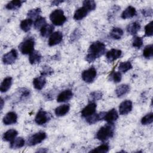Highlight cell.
<instances>
[{"mask_svg": "<svg viewBox=\"0 0 153 153\" xmlns=\"http://www.w3.org/2000/svg\"><path fill=\"white\" fill-rule=\"evenodd\" d=\"M120 9V7L119 6H117V5L113 6L109 11L110 14H109V15H108V16H109L108 19H112V17H114V14H115V13H117L119 11Z\"/></svg>", "mask_w": 153, "mask_h": 153, "instance_id": "cell-42", "label": "cell"}, {"mask_svg": "<svg viewBox=\"0 0 153 153\" xmlns=\"http://www.w3.org/2000/svg\"><path fill=\"white\" fill-rule=\"evenodd\" d=\"M50 115L46 111L39 110L36 115L35 121L38 125H43L50 120Z\"/></svg>", "mask_w": 153, "mask_h": 153, "instance_id": "cell-7", "label": "cell"}, {"mask_svg": "<svg viewBox=\"0 0 153 153\" xmlns=\"http://www.w3.org/2000/svg\"><path fill=\"white\" fill-rule=\"evenodd\" d=\"M121 54H122V51L120 50L112 48L107 52L106 54V57L107 60L109 62L111 63L116 60L119 57H120Z\"/></svg>", "mask_w": 153, "mask_h": 153, "instance_id": "cell-12", "label": "cell"}, {"mask_svg": "<svg viewBox=\"0 0 153 153\" xmlns=\"http://www.w3.org/2000/svg\"><path fill=\"white\" fill-rule=\"evenodd\" d=\"M62 38L63 35L61 32H54L49 37L48 45L50 46H54L59 44L62 41Z\"/></svg>", "mask_w": 153, "mask_h": 153, "instance_id": "cell-10", "label": "cell"}, {"mask_svg": "<svg viewBox=\"0 0 153 153\" xmlns=\"http://www.w3.org/2000/svg\"><path fill=\"white\" fill-rule=\"evenodd\" d=\"M89 12L90 11L86 7L82 6L75 11L74 14V19L75 20H81L86 17Z\"/></svg>", "mask_w": 153, "mask_h": 153, "instance_id": "cell-16", "label": "cell"}, {"mask_svg": "<svg viewBox=\"0 0 153 153\" xmlns=\"http://www.w3.org/2000/svg\"><path fill=\"white\" fill-rule=\"evenodd\" d=\"M73 96V93L71 90H65L62 91L57 97V102L61 103V102H65L69 100Z\"/></svg>", "mask_w": 153, "mask_h": 153, "instance_id": "cell-15", "label": "cell"}, {"mask_svg": "<svg viewBox=\"0 0 153 153\" xmlns=\"http://www.w3.org/2000/svg\"><path fill=\"white\" fill-rule=\"evenodd\" d=\"M69 109L70 105L69 104H65L57 107L54 110V112L57 116L62 117L65 115L69 112Z\"/></svg>", "mask_w": 153, "mask_h": 153, "instance_id": "cell-20", "label": "cell"}, {"mask_svg": "<svg viewBox=\"0 0 153 153\" xmlns=\"http://www.w3.org/2000/svg\"><path fill=\"white\" fill-rule=\"evenodd\" d=\"M123 35V30L120 27H114L110 32V36L114 39H119Z\"/></svg>", "mask_w": 153, "mask_h": 153, "instance_id": "cell-30", "label": "cell"}, {"mask_svg": "<svg viewBox=\"0 0 153 153\" xmlns=\"http://www.w3.org/2000/svg\"><path fill=\"white\" fill-rule=\"evenodd\" d=\"M1 109H2V106H3V100L2 99H1Z\"/></svg>", "mask_w": 153, "mask_h": 153, "instance_id": "cell-47", "label": "cell"}, {"mask_svg": "<svg viewBox=\"0 0 153 153\" xmlns=\"http://www.w3.org/2000/svg\"><path fill=\"white\" fill-rule=\"evenodd\" d=\"M83 6L86 7L90 11L95 10L96 8V4L94 1L92 0H87L83 1Z\"/></svg>", "mask_w": 153, "mask_h": 153, "instance_id": "cell-38", "label": "cell"}, {"mask_svg": "<svg viewBox=\"0 0 153 153\" xmlns=\"http://www.w3.org/2000/svg\"><path fill=\"white\" fill-rule=\"evenodd\" d=\"M25 142L23 138L21 137L14 138L10 142V148L12 149H18L23 147L25 145Z\"/></svg>", "mask_w": 153, "mask_h": 153, "instance_id": "cell-26", "label": "cell"}, {"mask_svg": "<svg viewBox=\"0 0 153 153\" xmlns=\"http://www.w3.org/2000/svg\"><path fill=\"white\" fill-rule=\"evenodd\" d=\"M97 75V72L94 67H91L82 72L81 74L82 79L87 83H91L94 81Z\"/></svg>", "mask_w": 153, "mask_h": 153, "instance_id": "cell-6", "label": "cell"}, {"mask_svg": "<svg viewBox=\"0 0 153 153\" xmlns=\"http://www.w3.org/2000/svg\"><path fill=\"white\" fill-rule=\"evenodd\" d=\"M47 137V134L44 131H39L30 136L27 140V143L29 146H34L42 142Z\"/></svg>", "mask_w": 153, "mask_h": 153, "instance_id": "cell-5", "label": "cell"}, {"mask_svg": "<svg viewBox=\"0 0 153 153\" xmlns=\"http://www.w3.org/2000/svg\"><path fill=\"white\" fill-rule=\"evenodd\" d=\"M52 72H53V71L51 70V68H47L44 69L43 70V71L41 72V75H43V76H45L50 75Z\"/></svg>", "mask_w": 153, "mask_h": 153, "instance_id": "cell-45", "label": "cell"}, {"mask_svg": "<svg viewBox=\"0 0 153 153\" xmlns=\"http://www.w3.org/2000/svg\"><path fill=\"white\" fill-rule=\"evenodd\" d=\"M41 13V9L39 8H33L30 10L27 14V16L29 17V19H36L38 18L39 14Z\"/></svg>", "mask_w": 153, "mask_h": 153, "instance_id": "cell-33", "label": "cell"}, {"mask_svg": "<svg viewBox=\"0 0 153 153\" xmlns=\"http://www.w3.org/2000/svg\"><path fill=\"white\" fill-rule=\"evenodd\" d=\"M130 90V87L127 84H121L117 87L115 90V94L118 97L126 95Z\"/></svg>", "mask_w": 153, "mask_h": 153, "instance_id": "cell-23", "label": "cell"}, {"mask_svg": "<svg viewBox=\"0 0 153 153\" xmlns=\"http://www.w3.org/2000/svg\"><path fill=\"white\" fill-rule=\"evenodd\" d=\"M142 13L143 16L145 17H148V16H151L152 14V10L151 8H146V9H143L142 10Z\"/></svg>", "mask_w": 153, "mask_h": 153, "instance_id": "cell-44", "label": "cell"}, {"mask_svg": "<svg viewBox=\"0 0 153 153\" xmlns=\"http://www.w3.org/2000/svg\"><path fill=\"white\" fill-rule=\"evenodd\" d=\"M143 39L140 36H134L132 41V45L137 48H140L143 45Z\"/></svg>", "mask_w": 153, "mask_h": 153, "instance_id": "cell-40", "label": "cell"}, {"mask_svg": "<svg viewBox=\"0 0 153 153\" xmlns=\"http://www.w3.org/2000/svg\"><path fill=\"white\" fill-rule=\"evenodd\" d=\"M133 104L131 100H126L121 102L119 106V112L121 115H126L131 112Z\"/></svg>", "mask_w": 153, "mask_h": 153, "instance_id": "cell-9", "label": "cell"}, {"mask_svg": "<svg viewBox=\"0 0 153 153\" xmlns=\"http://www.w3.org/2000/svg\"><path fill=\"white\" fill-rule=\"evenodd\" d=\"M35 41L33 38L25 39L19 46L20 52L23 54H30L34 50Z\"/></svg>", "mask_w": 153, "mask_h": 153, "instance_id": "cell-4", "label": "cell"}, {"mask_svg": "<svg viewBox=\"0 0 153 153\" xmlns=\"http://www.w3.org/2000/svg\"><path fill=\"white\" fill-rule=\"evenodd\" d=\"M143 55L146 59H151L153 56V45L152 44L146 45L143 51Z\"/></svg>", "mask_w": 153, "mask_h": 153, "instance_id": "cell-34", "label": "cell"}, {"mask_svg": "<svg viewBox=\"0 0 153 153\" xmlns=\"http://www.w3.org/2000/svg\"><path fill=\"white\" fill-rule=\"evenodd\" d=\"M63 1H54L53 2H51V4L53 5H58L59 4L63 2Z\"/></svg>", "mask_w": 153, "mask_h": 153, "instance_id": "cell-46", "label": "cell"}, {"mask_svg": "<svg viewBox=\"0 0 153 153\" xmlns=\"http://www.w3.org/2000/svg\"><path fill=\"white\" fill-rule=\"evenodd\" d=\"M96 106L97 105L95 102H90L82 109L81 111V115L86 118L94 114L96 112Z\"/></svg>", "mask_w": 153, "mask_h": 153, "instance_id": "cell-11", "label": "cell"}, {"mask_svg": "<svg viewBox=\"0 0 153 153\" xmlns=\"http://www.w3.org/2000/svg\"><path fill=\"white\" fill-rule=\"evenodd\" d=\"M18 53L16 50L12 49L11 51L3 56L2 62L5 65H11L15 62L17 59Z\"/></svg>", "mask_w": 153, "mask_h": 153, "instance_id": "cell-8", "label": "cell"}, {"mask_svg": "<svg viewBox=\"0 0 153 153\" xmlns=\"http://www.w3.org/2000/svg\"><path fill=\"white\" fill-rule=\"evenodd\" d=\"M140 29V25L137 22H134L129 24L127 27V31L131 35H136Z\"/></svg>", "mask_w": 153, "mask_h": 153, "instance_id": "cell-24", "label": "cell"}, {"mask_svg": "<svg viewBox=\"0 0 153 153\" xmlns=\"http://www.w3.org/2000/svg\"><path fill=\"white\" fill-rule=\"evenodd\" d=\"M115 126L113 123H108L101 127L97 131L96 137L100 141H105L112 137L114 133Z\"/></svg>", "mask_w": 153, "mask_h": 153, "instance_id": "cell-2", "label": "cell"}, {"mask_svg": "<svg viewBox=\"0 0 153 153\" xmlns=\"http://www.w3.org/2000/svg\"><path fill=\"white\" fill-rule=\"evenodd\" d=\"M12 84V78L11 76H7L4 79L1 84L0 90L2 93L7 91Z\"/></svg>", "mask_w": 153, "mask_h": 153, "instance_id": "cell-25", "label": "cell"}, {"mask_svg": "<svg viewBox=\"0 0 153 153\" xmlns=\"http://www.w3.org/2000/svg\"><path fill=\"white\" fill-rule=\"evenodd\" d=\"M102 96L103 94L100 91H94L90 94L88 100L90 102H94V101L101 99Z\"/></svg>", "mask_w": 153, "mask_h": 153, "instance_id": "cell-32", "label": "cell"}, {"mask_svg": "<svg viewBox=\"0 0 153 153\" xmlns=\"http://www.w3.org/2000/svg\"><path fill=\"white\" fill-rule=\"evenodd\" d=\"M17 134H18V132L17 130H16L15 129H10L4 133L2 139L5 141L11 142L14 138H16Z\"/></svg>", "mask_w": 153, "mask_h": 153, "instance_id": "cell-22", "label": "cell"}, {"mask_svg": "<svg viewBox=\"0 0 153 153\" xmlns=\"http://www.w3.org/2000/svg\"><path fill=\"white\" fill-rule=\"evenodd\" d=\"M46 84V79L45 76L43 75H41L33 79V85L35 88L36 90H41Z\"/></svg>", "mask_w": 153, "mask_h": 153, "instance_id": "cell-19", "label": "cell"}, {"mask_svg": "<svg viewBox=\"0 0 153 153\" xmlns=\"http://www.w3.org/2000/svg\"><path fill=\"white\" fill-rule=\"evenodd\" d=\"M41 53L36 50H33L29 56V61L30 64L35 65L40 62L41 60Z\"/></svg>", "mask_w": 153, "mask_h": 153, "instance_id": "cell-21", "label": "cell"}, {"mask_svg": "<svg viewBox=\"0 0 153 153\" xmlns=\"http://www.w3.org/2000/svg\"><path fill=\"white\" fill-rule=\"evenodd\" d=\"M32 23H33V21L32 19H27L21 22L20 26L22 30H23L25 32H27L30 29Z\"/></svg>", "mask_w": 153, "mask_h": 153, "instance_id": "cell-29", "label": "cell"}, {"mask_svg": "<svg viewBox=\"0 0 153 153\" xmlns=\"http://www.w3.org/2000/svg\"><path fill=\"white\" fill-rule=\"evenodd\" d=\"M153 121V114L152 112L147 114L141 119V123L143 125L150 124Z\"/></svg>", "mask_w": 153, "mask_h": 153, "instance_id": "cell-37", "label": "cell"}, {"mask_svg": "<svg viewBox=\"0 0 153 153\" xmlns=\"http://www.w3.org/2000/svg\"><path fill=\"white\" fill-rule=\"evenodd\" d=\"M105 112H101L99 114H94L88 117H86V121L87 122L90 124H93L100 120H102L103 119L104 116L105 115Z\"/></svg>", "mask_w": 153, "mask_h": 153, "instance_id": "cell-17", "label": "cell"}, {"mask_svg": "<svg viewBox=\"0 0 153 153\" xmlns=\"http://www.w3.org/2000/svg\"><path fill=\"white\" fill-rule=\"evenodd\" d=\"M46 24V20L44 17H39L38 18H37L34 23V27L36 29H41Z\"/></svg>", "mask_w": 153, "mask_h": 153, "instance_id": "cell-35", "label": "cell"}, {"mask_svg": "<svg viewBox=\"0 0 153 153\" xmlns=\"http://www.w3.org/2000/svg\"><path fill=\"white\" fill-rule=\"evenodd\" d=\"M106 50V46L104 43L100 41L93 42L88 50L87 54L85 56V60L88 63L93 62L96 59L102 56Z\"/></svg>", "mask_w": 153, "mask_h": 153, "instance_id": "cell-1", "label": "cell"}, {"mask_svg": "<svg viewBox=\"0 0 153 153\" xmlns=\"http://www.w3.org/2000/svg\"><path fill=\"white\" fill-rule=\"evenodd\" d=\"M132 68V65L129 61L121 62L118 66V69L120 72H126Z\"/></svg>", "mask_w": 153, "mask_h": 153, "instance_id": "cell-31", "label": "cell"}, {"mask_svg": "<svg viewBox=\"0 0 153 153\" xmlns=\"http://www.w3.org/2000/svg\"><path fill=\"white\" fill-rule=\"evenodd\" d=\"M17 120V115L16 112L11 111L8 112L3 118V123L5 125H11L15 124Z\"/></svg>", "mask_w": 153, "mask_h": 153, "instance_id": "cell-13", "label": "cell"}, {"mask_svg": "<svg viewBox=\"0 0 153 153\" xmlns=\"http://www.w3.org/2000/svg\"><path fill=\"white\" fill-rule=\"evenodd\" d=\"M111 77L113 81L115 83H117L121 81L122 78V75L120 72H115L112 74Z\"/></svg>", "mask_w": 153, "mask_h": 153, "instance_id": "cell-41", "label": "cell"}, {"mask_svg": "<svg viewBox=\"0 0 153 153\" xmlns=\"http://www.w3.org/2000/svg\"><path fill=\"white\" fill-rule=\"evenodd\" d=\"M50 19L54 25L61 26L66 22V17L62 10L56 9L50 14Z\"/></svg>", "mask_w": 153, "mask_h": 153, "instance_id": "cell-3", "label": "cell"}, {"mask_svg": "<svg viewBox=\"0 0 153 153\" xmlns=\"http://www.w3.org/2000/svg\"><path fill=\"white\" fill-rule=\"evenodd\" d=\"M109 149V145L107 143H104V144H102V145L97 146V148H94V149L91 150L90 152H91L106 153V152H108Z\"/></svg>", "mask_w": 153, "mask_h": 153, "instance_id": "cell-36", "label": "cell"}, {"mask_svg": "<svg viewBox=\"0 0 153 153\" xmlns=\"http://www.w3.org/2000/svg\"><path fill=\"white\" fill-rule=\"evenodd\" d=\"M118 118V114L115 109L113 108L105 113L103 120L108 123H113Z\"/></svg>", "mask_w": 153, "mask_h": 153, "instance_id": "cell-14", "label": "cell"}, {"mask_svg": "<svg viewBox=\"0 0 153 153\" xmlns=\"http://www.w3.org/2000/svg\"><path fill=\"white\" fill-rule=\"evenodd\" d=\"M23 2V1H19V0L11 1L6 5L5 8L10 10H18L22 6Z\"/></svg>", "mask_w": 153, "mask_h": 153, "instance_id": "cell-28", "label": "cell"}, {"mask_svg": "<svg viewBox=\"0 0 153 153\" xmlns=\"http://www.w3.org/2000/svg\"><path fill=\"white\" fill-rule=\"evenodd\" d=\"M153 22L151 21L145 26V36H151L153 35Z\"/></svg>", "mask_w": 153, "mask_h": 153, "instance_id": "cell-39", "label": "cell"}, {"mask_svg": "<svg viewBox=\"0 0 153 153\" xmlns=\"http://www.w3.org/2000/svg\"><path fill=\"white\" fill-rule=\"evenodd\" d=\"M54 30V26L50 24H45L41 29V35L43 37H47L53 33Z\"/></svg>", "mask_w": 153, "mask_h": 153, "instance_id": "cell-27", "label": "cell"}, {"mask_svg": "<svg viewBox=\"0 0 153 153\" xmlns=\"http://www.w3.org/2000/svg\"><path fill=\"white\" fill-rule=\"evenodd\" d=\"M136 15V8L131 5L127 7L122 13L121 18L123 19H127L131 18Z\"/></svg>", "mask_w": 153, "mask_h": 153, "instance_id": "cell-18", "label": "cell"}, {"mask_svg": "<svg viewBox=\"0 0 153 153\" xmlns=\"http://www.w3.org/2000/svg\"><path fill=\"white\" fill-rule=\"evenodd\" d=\"M80 36V33L78 29H75L71 34L70 37V41L73 42L75 41L76 39H78Z\"/></svg>", "mask_w": 153, "mask_h": 153, "instance_id": "cell-43", "label": "cell"}]
</instances>
